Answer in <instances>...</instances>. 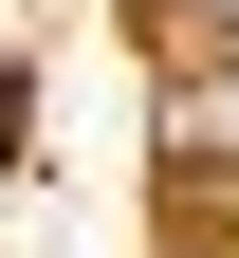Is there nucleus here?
<instances>
[{
	"instance_id": "f257e3e1",
	"label": "nucleus",
	"mask_w": 239,
	"mask_h": 258,
	"mask_svg": "<svg viewBox=\"0 0 239 258\" xmlns=\"http://www.w3.org/2000/svg\"><path fill=\"white\" fill-rule=\"evenodd\" d=\"M184 37H202V55H239V0H184Z\"/></svg>"
}]
</instances>
